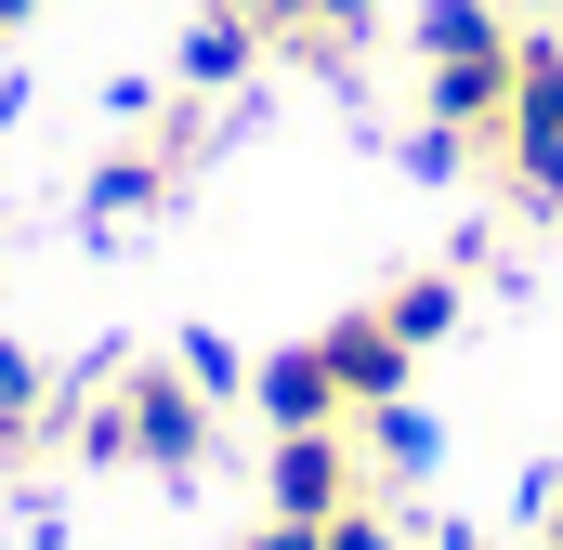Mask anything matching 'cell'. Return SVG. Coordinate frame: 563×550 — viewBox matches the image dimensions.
<instances>
[{
    "mask_svg": "<svg viewBox=\"0 0 563 550\" xmlns=\"http://www.w3.org/2000/svg\"><path fill=\"white\" fill-rule=\"evenodd\" d=\"M420 157L432 170H485V144L511 119V66H525V13L511 0H420Z\"/></svg>",
    "mask_w": 563,
    "mask_h": 550,
    "instance_id": "6da1fadb",
    "label": "cell"
},
{
    "mask_svg": "<svg viewBox=\"0 0 563 550\" xmlns=\"http://www.w3.org/2000/svg\"><path fill=\"white\" fill-rule=\"evenodd\" d=\"M210 419H223V394H210L184 354H132V367H106V381L66 394V446L106 459V472H157V485H184V472L210 459Z\"/></svg>",
    "mask_w": 563,
    "mask_h": 550,
    "instance_id": "7a4b0ae2",
    "label": "cell"
},
{
    "mask_svg": "<svg viewBox=\"0 0 563 550\" xmlns=\"http://www.w3.org/2000/svg\"><path fill=\"white\" fill-rule=\"evenodd\" d=\"M485 184L511 210L563 223V26H525V66H511V119L485 144Z\"/></svg>",
    "mask_w": 563,
    "mask_h": 550,
    "instance_id": "3957f363",
    "label": "cell"
},
{
    "mask_svg": "<svg viewBox=\"0 0 563 550\" xmlns=\"http://www.w3.org/2000/svg\"><path fill=\"white\" fill-rule=\"evenodd\" d=\"M197 144H210V92H170V106H157V119H144V132L92 170V210H106V223L170 210V197H184V170H197Z\"/></svg>",
    "mask_w": 563,
    "mask_h": 550,
    "instance_id": "277c9868",
    "label": "cell"
},
{
    "mask_svg": "<svg viewBox=\"0 0 563 550\" xmlns=\"http://www.w3.org/2000/svg\"><path fill=\"white\" fill-rule=\"evenodd\" d=\"M354 498H380L354 432H276V446H263V512H276V525H328V512H354Z\"/></svg>",
    "mask_w": 563,
    "mask_h": 550,
    "instance_id": "5b68a950",
    "label": "cell"
},
{
    "mask_svg": "<svg viewBox=\"0 0 563 550\" xmlns=\"http://www.w3.org/2000/svg\"><path fill=\"white\" fill-rule=\"evenodd\" d=\"M314 354H328V394H341L354 419H367V407H394V394L420 381V341H407V328H394L380 301H354V315H328V328H314Z\"/></svg>",
    "mask_w": 563,
    "mask_h": 550,
    "instance_id": "8992f818",
    "label": "cell"
},
{
    "mask_svg": "<svg viewBox=\"0 0 563 550\" xmlns=\"http://www.w3.org/2000/svg\"><path fill=\"white\" fill-rule=\"evenodd\" d=\"M276 53H263V26L236 13V0H197L184 13V92H236V79H263Z\"/></svg>",
    "mask_w": 563,
    "mask_h": 550,
    "instance_id": "52a82bcc",
    "label": "cell"
},
{
    "mask_svg": "<svg viewBox=\"0 0 563 550\" xmlns=\"http://www.w3.org/2000/svg\"><path fill=\"white\" fill-rule=\"evenodd\" d=\"M354 446H367V485H380V498H394V485H420V472H432V419L407 407V394H394V407H367V419H354Z\"/></svg>",
    "mask_w": 563,
    "mask_h": 550,
    "instance_id": "ba28073f",
    "label": "cell"
},
{
    "mask_svg": "<svg viewBox=\"0 0 563 550\" xmlns=\"http://www.w3.org/2000/svg\"><path fill=\"white\" fill-rule=\"evenodd\" d=\"M380 315H394V328H407V341H445V328H459V275L445 263H420V275H394V288H380Z\"/></svg>",
    "mask_w": 563,
    "mask_h": 550,
    "instance_id": "9c48e42d",
    "label": "cell"
},
{
    "mask_svg": "<svg viewBox=\"0 0 563 550\" xmlns=\"http://www.w3.org/2000/svg\"><path fill=\"white\" fill-rule=\"evenodd\" d=\"M538 550H563V472H551V498H538Z\"/></svg>",
    "mask_w": 563,
    "mask_h": 550,
    "instance_id": "30bf717a",
    "label": "cell"
},
{
    "mask_svg": "<svg viewBox=\"0 0 563 550\" xmlns=\"http://www.w3.org/2000/svg\"><path fill=\"white\" fill-rule=\"evenodd\" d=\"M26 13H40V0H0V40H13V26H26Z\"/></svg>",
    "mask_w": 563,
    "mask_h": 550,
    "instance_id": "8fae6325",
    "label": "cell"
}]
</instances>
